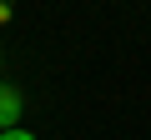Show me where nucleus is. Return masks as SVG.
<instances>
[{
    "instance_id": "1",
    "label": "nucleus",
    "mask_w": 151,
    "mask_h": 140,
    "mask_svg": "<svg viewBox=\"0 0 151 140\" xmlns=\"http://www.w3.org/2000/svg\"><path fill=\"white\" fill-rule=\"evenodd\" d=\"M15 120H20V95L0 90V130H15Z\"/></svg>"
},
{
    "instance_id": "2",
    "label": "nucleus",
    "mask_w": 151,
    "mask_h": 140,
    "mask_svg": "<svg viewBox=\"0 0 151 140\" xmlns=\"http://www.w3.org/2000/svg\"><path fill=\"white\" fill-rule=\"evenodd\" d=\"M0 140H35V135H30V130H20V125H15V130H0Z\"/></svg>"
}]
</instances>
